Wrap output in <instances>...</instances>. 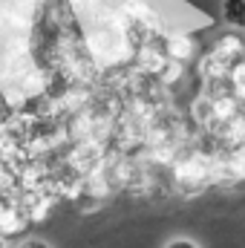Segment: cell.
I'll return each instance as SVG.
<instances>
[{
    "label": "cell",
    "mask_w": 245,
    "mask_h": 248,
    "mask_svg": "<svg viewBox=\"0 0 245 248\" xmlns=\"http://www.w3.org/2000/svg\"><path fill=\"white\" fill-rule=\"evenodd\" d=\"M228 81H231V90H234V95H237V98L245 104V58L231 66V75H228Z\"/></svg>",
    "instance_id": "obj_5"
},
{
    "label": "cell",
    "mask_w": 245,
    "mask_h": 248,
    "mask_svg": "<svg viewBox=\"0 0 245 248\" xmlns=\"http://www.w3.org/2000/svg\"><path fill=\"white\" fill-rule=\"evenodd\" d=\"M219 15H222V23L245 32V0H219Z\"/></svg>",
    "instance_id": "obj_3"
},
{
    "label": "cell",
    "mask_w": 245,
    "mask_h": 248,
    "mask_svg": "<svg viewBox=\"0 0 245 248\" xmlns=\"http://www.w3.org/2000/svg\"><path fill=\"white\" fill-rule=\"evenodd\" d=\"M211 52H216L222 61H228L234 66L237 61L245 58V41L240 35H222V38H216V41L211 44Z\"/></svg>",
    "instance_id": "obj_2"
},
{
    "label": "cell",
    "mask_w": 245,
    "mask_h": 248,
    "mask_svg": "<svg viewBox=\"0 0 245 248\" xmlns=\"http://www.w3.org/2000/svg\"><path fill=\"white\" fill-rule=\"evenodd\" d=\"M162 46H165L168 58H176V61H184V63L196 55V41H193V35H187V32H182V29L168 32Z\"/></svg>",
    "instance_id": "obj_1"
},
{
    "label": "cell",
    "mask_w": 245,
    "mask_h": 248,
    "mask_svg": "<svg viewBox=\"0 0 245 248\" xmlns=\"http://www.w3.org/2000/svg\"><path fill=\"white\" fill-rule=\"evenodd\" d=\"M165 246H170V248H196L199 246V243H196V240H184V237H173V240H168V243H165Z\"/></svg>",
    "instance_id": "obj_6"
},
{
    "label": "cell",
    "mask_w": 245,
    "mask_h": 248,
    "mask_svg": "<svg viewBox=\"0 0 245 248\" xmlns=\"http://www.w3.org/2000/svg\"><path fill=\"white\" fill-rule=\"evenodd\" d=\"M182 75H184V61L168 58V61H165V66L159 69V75H156V78H159V84H162V87H173Z\"/></svg>",
    "instance_id": "obj_4"
},
{
    "label": "cell",
    "mask_w": 245,
    "mask_h": 248,
    "mask_svg": "<svg viewBox=\"0 0 245 248\" xmlns=\"http://www.w3.org/2000/svg\"><path fill=\"white\" fill-rule=\"evenodd\" d=\"M12 196H15V193H6V190H0V214H3L6 208H9V202H12Z\"/></svg>",
    "instance_id": "obj_7"
}]
</instances>
